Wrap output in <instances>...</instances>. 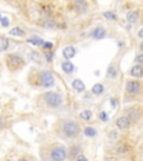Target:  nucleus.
<instances>
[{
    "label": "nucleus",
    "instance_id": "nucleus-1",
    "mask_svg": "<svg viewBox=\"0 0 143 161\" xmlns=\"http://www.w3.org/2000/svg\"><path fill=\"white\" fill-rule=\"evenodd\" d=\"M54 133L62 140H76L81 134V125L76 120L71 118H59L53 124Z\"/></svg>",
    "mask_w": 143,
    "mask_h": 161
},
{
    "label": "nucleus",
    "instance_id": "nucleus-2",
    "mask_svg": "<svg viewBox=\"0 0 143 161\" xmlns=\"http://www.w3.org/2000/svg\"><path fill=\"white\" fill-rule=\"evenodd\" d=\"M35 104L38 110L45 113H53L64 105L63 94L56 91H45L35 97Z\"/></svg>",
    "mask_w": 143,
    "mask_h": 161
},
{
    "label": "nucleus",
    "instance_id": "nucleus-3",
    "mask_svg": "<svg viewBox=\"0 0 143 161\" xmlns=\"http://www.w3.org/2000/svg\"><path fill=\"white\" fill-rule=\"evenodd\" d=\"M69 156L65 144L57 141H48L40 144L39 157L42 161H66Z\"/></svg>",
    "mask_w": 143,
    "mask_h": 161
},
{
    "label": "nucleus",
    "instance_id": "nucleus-4",
    "mask_svg": "<svg viewBox=\"0 0 143 161\" xmlns=\"http://www.w3.org/2000/svg\"><path fill=\"white\" fill-rule=\"evenodd\" d=\"M26 80L32 87L42 90L52 89L56 83L53 73L44 68H32L27 74Z\"/></svg>",
    "mask_w": 143,
    "mask_h": 161
},
{
    "label": "nucleus",
    "instance_id": "nucleus-5",
    "mask_svg": "<svg viewBox=\"0 0 143 161\" xmlns=\"http://www.w3.org/2000/svg\"><path fill=\"white\" fill-rule=\"evenodd\" d=\"M3 62H5L7 70L11 74L21 72L27 65V62L24 58V56L18 53H7L3 57Z\"/></svg>",
    "mask_w": 143,
    "mask_h": 161
},
{
    "label": "nucleus",
    "instance_id": "nucleus-6",
    "mask_svg": "<svg viewBox=\"0 0 143 161\" xmlns=\"http://www.w3.org/2000/svg\"><path fill=\"white\" fill-rule=\"evenodd\" d=\"M68 6L71 10L75 11L77 13H85L88 9V3L84 0H76V1H72L68 2Z\"/></svg>",
    "mask_w": 143,
    "mask_h": 161
},
{
    "label": "nucleus",
    "instance_id": "nucleus-7",
    "mask_svg": "<svg viewBox=\"0 0 143 161\" xmlns=\"http://www.w3.org/2000/svg\"><path fill=\"white\" fill-rule=\"evenodd\" d=\"M125 90L129 94L131 95H135V94H138L141 90V85L139 82L136 80H131V82H127L126 86H125Z\"/></svg>",
    "mask_w": 143,
    "mask_h": 161
},
{
    "label": "nucleus",
    "instance_id": "nucleus-8",
    "mask_svg": "<svg viewBox=\"0 0 143 161\" xmlns=\"http://www.w3.org/2000/svg\"><path fill=\"white\" fill-rule=\"evenodd\" d=\"M115 123H116V126L119 129L124 130V129H127V128H130L131 119L129 118V116H120Z\"/></svg>",
    "mask_w": 143,
    "mask_h": 161
},
{
    "label": "nucleus",
    "instance_id": "nucleus-9",
    "mask_svg": "<svg viewBox=\"0 0 143 161\" xmlns=\"http://www.w3.org/2000/svg\"><path fill=\"white\" fill-rule=\"evenodd\" d=\"M9 46H10V41L6 36L0 35V53H5L8 51Z\"/></svg>",
    "mask_w": 143,
    "mask_h": 161
},
{
    "label": "nucleus",
    "instance_id": "nucleus-10",
    "mask_svg": "<svg viewBox=\"0 0 143 161\" xmlns=\"http://www.w3.org/2000/svg\"><path fill=\"white\" fill-rule=\"evenodd\" d=\"M8 35L15 36V37H25L26 36V32L24 29H21L20 27H13L8 32Z\"/></svg>",
    "mask_w": 143,
    "mask_h": 161
},
{
    "label": "nucleus",
    "instance_id": "nucleus-11",
    "mask_svg": "<svg viewBox=\"0 0 143 161\" xmlns=\"http://www.w3.org/2000/svg\"><path fill=\"white\" fill-rule=\"evenodd\" d=\"M75 54H76V51H75V48L72 47V46H67L63 51V56L66 58V61H69L71 58H73V57L75 56Z\"/></svg>",
    "mask_w": 143,
    "mask_h": 161
},
{
    "label": "nucleus",
    "instance_id": "nucleus-12",
    "mask_svg": "<svg viewBox=\"0 0 143 161\" xmlns=\"http://www.w3.org/2000/svg\"><path fill=\"white\" fill-rule=\"evenodd\" d=\"M62 70L66 74H72L74 71V65L71 61H64V62H62Z\"/></svg>",
    "mask_w": 143,
    "mask_h": 161
},
{
    "label": "nucleus",
    "instance_id": "nucleus-13",
    "mask_svg": "<svg viewBox=\"0 0 143 161\" xmlns=\"http://www.w3.org/2000/svg\"><path fill=\"white\" fill-rule=\"evenodd\" d=\"M130 75L133 77H141L143 75V67L141 65H135L131 68Z\"/></svg>",
    "mask_w": 143,
    "mask_h": 161
},
{
    "label": "nucleus",
    "instance_id": "nucleus-14",
    "mask_svg": "<svg viewBox=\"0 0 143 161\" xmlns=\"http://www.w3.org/2000/svg\"><path fill=\"white\" fill-rule=\"evenodd\" d=\"M92 36L95 39H101V38H103L105 36V29H104L103 27H96L95 29L93 30Z\"/></svg>",
    "mask_w": 143,
    "mask_h": 161
},
{
    "label": "nucleus",
    "instance_id": "nucleus-15",
    "mask_svg": "<svg viewBox=\"0 0 143 161\" xmlns=\"http://www.w3.org/2000/svg\"><path fill=\"white\" fill-rule=\"evenodd\" d=\"M72 86L76 92H83L85 90V84L81 80H74L72 83Z\"/></svg>",
    "mask_w": 143,
    "mask_h": 161
},
{
    "label": "nucleus",
    "instance_id": "nucleus-16",
    "mask_svg": "<svg viewBox=\"0 0 143 161\" xmlns=\"http://www.w3.org/2000/svg\"><path fill=\"white\" fill-rule=\"evenodd\" d=\"M139 16H138V12L136 11H129L126 13V19L129 22H135L138 20Z\"/></svg>",
    "mask_w": 143,
    "mask_h": 161
},
{
    "label": "nucleus",
    "instance_id": "nucleus-17",
    "mask_svg": "<svg viewBox=\"0 0 143 161\" xmlns=\"http://www.w3.org/2000/svg\"><path fill=\"white\" fill-rule=\"evenodd\" d=\"M117 76V70L115 66H110V68L107 70L106 73V77L109 78H115Z\"/></svg>",
    "mask_w": 143,
    "mask_h": 161
},
{
    "label": "nucleus",
    "instance_id": "nucleus-18",
    "mask_svg": "<svg viewBox=\"0 0 143 161\" xmlns=\"http://www.w3.org/2000/svg\"><path fill=\"white\" fill-rule=\"evenodd\" d=\"M80 118L84 121H90L92 119V112L90 110H84L80 113Z\"/></svg>",
    "mask_w": 143,
    "mask_h": 161
},
{
    "label": "nucleus",
    "instance_id": "nucleus-19",
    "mask_svg": "<svg viewBox=\"0 0 143 161\" xmlns=\"http://www.w3.org/2000/svg\"><path fill=\"white\" fill-rule=\"evenodd\" d=\"M92 92L96 95H101L104 92V86L102 84H95V85L92 87Z\"/></svg>",
    "mask_w": 143,
    "mask_h": 161
},
{
    "label": "nucleus",
    "instance_id": "nucleus-20",
    "mask_svg": "<svg viewBox=\"0 0 143 161\" xmlns=\"http://www.w3.org/2000/svg\"><path fill=\"white\" fill-rule=\"evenodd\" d=\"M84 134L86 137H95L96 135V130L91 128V126H86L84 129Z\"/></svg>",
    "mask_w": 143,
    "mask_h": 161
},
{
    "label": "nucleus",
    "instance_id": "nucleus-21",
    "mask_svg": "<svg viewBox=\"0 0 143 161\" xmlns=\"http://www.w3.org/2000/svg\"><path fill=\"white\" fill-rule=\"evenodd\" d=\"M104 17H105L106 19H109V20H116L117 16L115 15L114 12H112V11H106V12L103 13Z\"/></svg>",
    "mask_w": 143,
    "mask_h": 161
},
{
    "label": "nucleus",
    "instance_id": "nucleus-22",
    "mask_svg": "<svg viewBox=\"0 0 143 161\" xmlns=\"http://www.w3.org/2000/svg\"><path fill=\"white\" fill-rule=\"evenodd\" d=\"M17 161H32V158L28 154H25V156H21L20 158H18Z\"/></svg>",
    "mask_w": 143,
    "mask_h": 161
},
{
    "label": "nucleus",
    "instance_id": "nucleus-23",
    "mask_svg": "<svg viewBox=\"0 0 143 161\" xmlns=\"http://www.w3.org/2000/svg\"><path fill=\"white\" fill-rule=\"evenodd\" d=\"M136 62L139 63V65H143V54H140V55L136 57Z\"/></svg>",
    "mask_w": 143,
    "mask_h": 161
},
{
    "label": "nucleus",
    "instance_id": "nucleus-24",
    "mask_svg": "<svg viewBox=\"0 0 143 161\" xmlns=\"http://www.w3.org/2000/svg\"><path fill=\"white\" fill-rule=\"evenodd\" d=\"M100 119L103 120V121H106L107 120V114H106L105 112H101L100 113Z\"/></svg>",
    "mask_w": 143,
    "mask_h": 161
},
{
    "label": "nucleus",
    "instance_id": "nucleus-25",
    "mask_svg": "<svg viewBox=\"0 0 143 161\" xmlns=\"http://www.w3.org/2000/svg\"><path fill=\"white\" fill-rule=\"evenodd\" d=\"M77 161H87V159L85 158L84 156H78V158H77Z\"/></svg>",
    "mask_w": 143,
    "mask_h": 161
},
{
    "label": "nucleus",
    "instance_id": "nucleus-26",
    "mask_svg": "<svg viewBox=\"0 0 143 161\" xmlns=\"http://www.w3.org/2000/svg\"><path fill=\"white\" fill-rule=\"evenodd\" d=\"M139 37H140V38H143V28L140 30V32H139Z\"/></svg>",
    "mask_w": 143,
    "mask_h": 161
},
{
    "label": "nucleus",
    "instance_id": "nucleus-27",
    "mask_svg": "<svg viewBox=\"0 0 143 161\" xmlns=\"http://www.w3.org/2000/svg\"><path fill=\"white\" fill-rule=\"evenodd\" d=\"M140 48H141V51H143V41H142V43L140 44Z\"/></svg>",
    "mask_w": 143,
    "mask_h": 161
}]
</instances>
